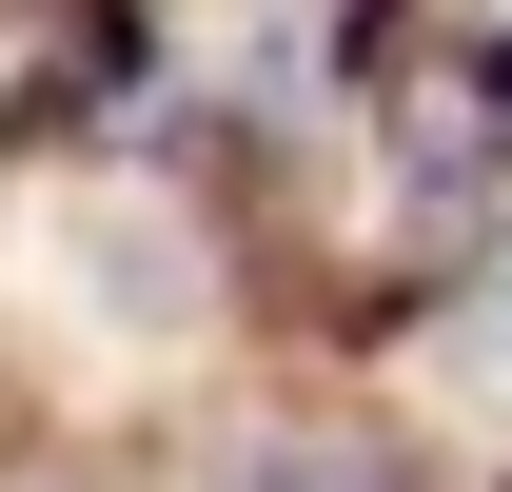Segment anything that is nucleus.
<instances>
[{"label":"nucleus","instance_id":"1","mask_svg":"<svg viewBox=\"0 0 512 492\" xmlns=\"http://www.w3.org/2000/svg\"><path fill=\"white\" fill-rule=\"evenodd\" d=\"M473 79H493V158H512V20H493V60H473Z\"/></svg>","mask_w":512,"mask_h":492}]
</instances>
